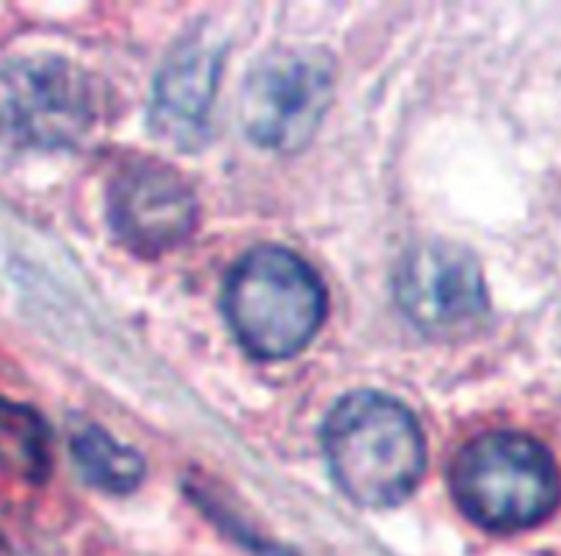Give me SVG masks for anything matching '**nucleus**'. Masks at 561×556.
<instances>
[{
	"label": "nucleus",
	"mask_w": 561,
	"mask_h": 556,
	"mask_svg": "<svg viewBox=\"0 0 561 556\" xmlns=\"http://www.w3.org/2000/svg\"><path fill=\"white\" fill-rule=\"evenodd\" d=\"M196 196L191 185L158 160L124 166L107 191V224L138 257H160L196 229Z\"/></svg>",
	"instance_id": "nucleus-7"
},
{
	"label": "nucleus",
	"mask_w": 561,
	"mask_h": 556,
	"mask_svg": "<svg viewBox=\"0 0 561 556\" xmlns=\"http://www.w3.org/2000/svg\"><path fill=\"white\" fill-rule=\"evenodd\" d=\"M455 504L488 532H520L545 521L561 496L559 468L526 433H484L468 441L449 468Z\"/></svg>",
	"instance_id": "nucleus-3"
},
{
	"label": "nucleus",
	"mask_w": 561,
	"mask_h": 556,
	"mask_svg": "<svg viewBox=\"0 0 561 556\" xmlns=\"http://www.w3.org/2000/svg\"><path fill=\"white\" fill-rule=\"evenodd\" d=\"M72 455L80 474L94 488L107 490V493H129L144 479V461H140L138 452L122 446L94 424L75 433Z\"/></svg>",
	"instance_id": "nucleus-10"
},
{
	"label": "nucleus",
	"mask_w": 561,
	"mask_h": 556,
	"mask_svg": "<svg viewBox=\"0 0 561 556\" xmlns=\"http://www.w3.org/2000/svg\"><path fill=\"white\" fill-rule=\"evenodd\" d=\"M224 315L253 359H293L320 331L325 290L298 253L259 246L226 279Z\"/></svg>",
	"instance_id": "nucleus-2"
},
{
	"label": "nucleus",
	"mask_w": 561,
	"mask_h": 556,
	"mask_svg": "<svg viewBox=\"0 0 561 556\" xmlns=\"http://www.w3.org/2000/svg\"><path fill=\"white\" fill-rule=\"evenodd\" d=\"M220 64L224 47L207 36H191L171 50L152 100V127L160 138L182 149H196L207 138Z\"/></svg>",
	"instance_id": "nucleus-8"
},
{
	"label": "nucleus",
	"mask_w": 561,
	"mask_h": 556,
	"mask_svg": "<svg viewBox=\"0 0 561 556\" xmlns=\"http://www.w3.org/2000/svg\"><path fill=\"white\" fill-rule=\"evenodd\" d=\"M322 446L342 493L371 510L408 499L427 463L413 413L380 392L339 399L322 428Z\"/></svg>",
	"instance_id": "nucleus-1"
},
{
	"label": "nucleus",
	"mask_w": 561,
	"mask_h": 556,
	"mask_svg": "<svg viewBox=\"0 0 561 556\" xmlns=\"http://www.w3.org/2000/svg\"><path fill=\"white\" fill-rule=\"evenodd\" d=\"M0 466L28 483L50 472V430L34 408L0 402Z\"/></svg>",
	"instance_id": "nucleus-9"
},
{
	"label": "nucleus",
	"mask_w": 561,
	"mask_h": 556,
	"mask_svg": "<svg viewBox=\"0 0 561 556\" xmlns=\"http://www.w3.org/2000/svg\"><path fill=\"white\" fill-rule=\"evenodd\" d=\"M331 53L322 47H275L253 64L240 102L251 141L275 152H298L314 138L333 97Z\"/></svg>",
	"instance_id": "nucleus-5"
},
{
	"label": "nucleus",
	"mask_w": 561,
	"mask_h": 556,
	"mask_svg": "<svg viewBox=\"0 0 561 556\" xmlns=\"http://www.w3.org/2000/svg\"><path fill=\"white\" fill-rule=\"evenodd\" d=\"M393 295L404 317L430 337H457L488 315L477 257L449 240L410 248L393 275Z\"/></svg>",
	"instance_id": "nucleus-6"
},
{
	"label": "nucleus",
	"mask_w": 561,
	"mask_h": 556,
	"mask_svg": "<svg viewBox=\"0 0 561 556\" xmlns=\"http://www.w3.org/2000/svg\"><path fill=\"white\" fill-rule=\"evenodd\" d=\"M100 116L96 83L58 56L0 64V144L14 149L72 147Z\"/></svg>",
	"instance_id": "nucleus-4"
}]
</instances>
